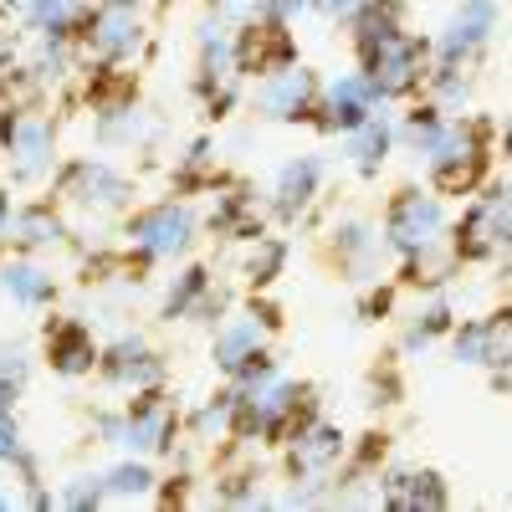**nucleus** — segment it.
Returning a JSON list of instances; mask_svg holds the SVG:
<instances>
[{"mask_svg":"<svg viewBox=\"0 0 512 512\" xmlns=\"http://www.w3.org/2000/svg\"><path fill=\"white\" fill-rule=\"evenodd\" d=\"M21 226H26V241H57V221L47 226V221H41V216H26Z\"/></svg>","mask_w":512,"mask_h":512,"instance_id":"13","label":"nucleus"},{"mask_svg":"<svg viewBox=\"0 0 512 512\" xmlns=\"http://www.w3.org/2000/svg\"><path fill=\"white\" fill-rule=\"evenodd\" d=\"M431 231H441V205L436 200H420V195H405L400 210H395V221H390V236L400 246H425L431 241Z\"/></svg>","mask_w":512,"mask_h":512,"instance_id":"2","label":"nucleus"},{"mask_svg":"<svg viewBox=\"0 0 512 512\" xmlns=\"http://www.w3.org/2000/svg\"><path fill=\"white\" fill-rule=\"evenodd\" d=\"M6 287L21 297V303H47V297H52V282L41 277V272H31V267H11L6 272Z\"/></svg>","mask_w":512,"mask_h":512,"instance_id":"8","label":"nucleus"},{"mask_svg":"<svg viewBox=\"0 0 512 512\" xmlns=\"http://www.w3.org/2000/svg\"><path fill=\"white\" fill-rule=\"evenodd\" d=\"M134 241H139L149 256L180 251V246L190 241V216H185V210H175V205H159V210H149V216L134 226Z\"/></svg>","mask_w":512,"mask_h":512,"instance_id":"1","label":"nucleus"},{"mask_svg":"<svg viewBox=\"0 0 512 512\" xmlns=\"http://www.w3.org/2000/svg\"><path fill=\"white\" fill-rule=\"evenodd\" d=\"M487 26H492V6L487 0H466V11L451 21V36L441 41L446 57H461V52H472L477 41H487Z\"/></svg>","mask_w":512,"mask_h":512,"instance_id":"4","label":"nucleus"},{"mask_svg":"<svg viewBox=\"0 0 512 512\" xmlns=\"http://www.w3.org/2000/svg\"><path fill=\"white\" fill-rule=\"evenodd\" d=\"M313 185H318V164H313V159L287 164V175H282V200H287V205H303V200L313 195Z\"/></svg>","mask_w":512,"mask_h":512,"instance_id":"7","label":"nucleus"},{"mask_svg":"<svg viewBox=\"0 0 512 512\" xmlns=\"http://www.w3.org/2000/svg\"><path fill=\"white\" fill-rule=\"evenodd\" d=\"M144 487H149L144 466H118V472H113V492H144Z\"/></svg>","mask_w":512,"mask_h":512,"instance_id":"12","label":"nucleus"},{"mask_svg":"<svg viewBox=\"0 0 512 512\" xmlns=\"http://www.w3.org/2000/svg\"><path fill=\"white\" fill-rule=\"evenodd\" d=\"M88 359H93V349L82 344V328H67V333H62V349H57V364H62L67 374H77V369H88Z\"/></svg>","mask_w":512,"mask_h":512,"instance_id":"9","label":"nucleus"},{"mask_svg":"<svg viewBox=\"0 0 512 512\" xmlns=\"http://www.w3.org/2000/svg\"><path fill=\"white\" fill-rule=\"evenodd\" d=\"M308 103V77L303 72H287V77H277L272 88L262 93V108L272 113V118H297V108Z\"/></svg>","mask_w":512,"mask_h":512,"instance_id":"6","label":"nucleus"},{"mask_svg":"<svg viewBox=\"0 0 512 512\" xmlns=\"http://www.w3.org/2000/svg\"><path fill=\"white\" fill-rule=\"evenodd\" d=\"M384 144H390V128H384V123H374V118H364V139H359V164H364V169H374V164L384 159Z\"/></svg>","mask_w":512,"mask_h":512,"instance_id":"10","label":"nucleus"},{"mask_svg":"<svg viewBox=\"0 0 512 512\" xmlns=\"http://www.w3.org/2000/svg\"><path fill=\"white\" fill-rule=\"evenodd\" d=\"M369 98H374V88H369L364 77H344V82L333 88V103H328L333 118H328V123H333V128H364Z\"/></svg>","mask_w":512,"mask_h":512,"instance_id":"3","label":"nucleus"},{"mask_svg":"<svg viewBox=\"0 0 512 512\" xmlns=\"http://www.w3.org/2000/svg\"><path fill=\"white\" fill-rule=\"evenodd\" d=\"M6 226H11V200L0 195V236H6Z\"/></svg>","mask_w":512,"mask_h":512,"instance_id":"14","label":"nucleus"},{"mask_svg":"<svg viewBox=\"0 0 512 512\" xmlns=\"http://www.w3.org/2000/svg\"><path fill=\"white\" fill-rule=\"evenodd\" d=\"M139 41V26H134V16H128L123 6H108L98 21H93V47L103 52V57H118V52H128Z\"/></svg>","mask_w":512,"mask_h":512,"instance_id":"5","label":"nucleus"},{"mask_svg":"<svg viewBox=\"0 0 512 512\" xmlns=\"http://www.w3.org/2000/svg\"><path fill=\"white\" fill-rule=\"evenodd\" d=\"M507 144H512V128H507Z\"/></svg>","mask_w":512,"mask_h":512,"instance_id":"15","label":"nucleus"},{"mask_svg":"<svg viewBox=\"0 0 512 512\" xmlns=\"http://www.w3.org/2000/svg\"><path fill=\"white\" fill-rule=\"evenodd\" d=\"M251 338H256V328H251V323H241V328H231V333L221 338V364H226V369H236L241 359H251V354H246Z\"/></svg>","mask_w":512,"mask_h":512,"instance_id":"11","label":"nucleus"}]
</instances>
